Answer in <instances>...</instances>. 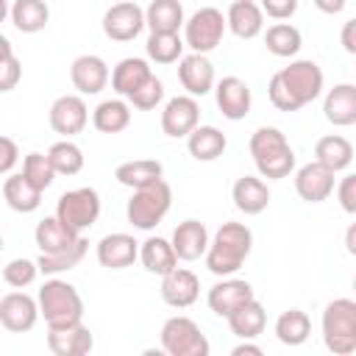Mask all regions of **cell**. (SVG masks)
I'll use <instances>...</instances> for the list:
<instances>
[{
	"label": "cell",
	"instance_id": "cell-54",
	"mask_svg": "<svg viewBox=\"0 0 356 356\" xmlns=\"http://www.w3.org/2000/svg\"><path fill=\"white\" fill-rule=\"evenodd\" d=\"M353 292H356V278H353Z\"/></svg>",
	"mask_w": 356,
	"mask_h": 356
},
{
	"label": "cell",
	"instance_id": "cell-3",
	"mask_svg": "<svg viewBox=\"0 0 356 356\" xmlns=\"http://www.w3.org/2000/svg\"><path fill=\"white\" fill-rule=\"evenodd\" d=\"M39 312L47 323V328H61V325H72L83 320V300L78 295V289L56 275H50L42 286H39Z\"/></svg>",
	"mask_w": 356,
	"mask_h": 356
},
{
	"label": "cell",
	"instance_id": "cell-4",
	"mask_svg": "<svg viewBox=\"0 0 356 356\" xmlns=\"http://www.w3.org/2000/svg\"><path fill=\"white\" fill-rule=\"evenodd\" d=\"M323 342L334 356L356 350V300L337 298L323 309Z\"/></svg>",
	"mask_w": 356,
	"mask_h": 356
},
{
	"label": "cell",
	"instance_id": "cell-31",
	"mask_svg": "<svg viewBox=\"0 0 356 356\" xmlns=\"http://www.w3.org/2000/svg\"><path fill=\"white\" fill-rule=\"evenodd\" d=\"M8 19L19 33H39L50 22V8L44 0H14Z\"/></svg>",
	"mask_w": 356,
	"mask_h": 356
},
{
	"label": "cell",
	"instance_id": "cell-37",
	"mask_svg": "<svg viewBox=\"0 0 356 356\" xmlns=\"http://www.w3.org/2000/svg\"><path fill=\"white\" fill-rule=\"evenodd\" d=\"M309 334H312V320H309L306 312L286 309V312L278 314V320H275V337H278L281 345H289V348L303 345L309 339Z\"/></svg>",
	"mask_w": 356,
	"mask_h": 356
},
{
	"label": "cell",
	"instance_id": "cell-18",
	"mask_svg": "<svg viewBox=\"0 0 356 356\" xmlns=\"http://www.w3.org/2000/svg\"><path fill=\"white\" fill-rule=\"evenodd\" d=\"M178 81L186 89V95L192 97H203L209 95L217 83H214V67L206 58V53H189L178 61Z\"/></svg>",
	"mask_w": 356,
	"mask_h": 356
},
{
	"label": "cell",
	"instance_id": "cell-29",
	"mask_svg": "<svg viewBox=\"0 0 356 356\" xmlns=\"http://www.w3.org/2000/svg\"><path fill=\"white\" fill-rule=\"evenodd\" d=\"M186 147H189V156L192 159H197V161H214V159H220L225 153L228 139L214 125H197L186 136Z\"/></svg>",
	"mask_w": 356,
	"mask_h": 356
},
{
	"label": "cell",
	"instance_id": "cell-43",
	"mask_svg": "<svg viewBox=\"0 0 356 356\" xmlns=\"http://www.w3.org/2000/svg\"><path fill=\"white\" fill-rule=\"evenodd\" d=\"M39 261H31V259H11L6 267H3V281L14 289H25L36 281L39 275Z\"/></svg>",
	"mask_w": 356,
	"mask_h": 356
},
{
	"label": "cell",
	"instance_id": "cell-26",
	"mask_svg": "<svg viewBox=\"0 0 356 356\" xmlns=\"http://www.w3.org/2000/svg\"><path fill=\"white\" fill-rule=\"evenodd\" d=\"M139 261L147 273L153 275H167L170 270L178 267V253L172 248V242H167L164 236H147L139 245Z\"/></svg>",
	"mask_w": 356,
	"mask_h": 356
},
{
	"label": "cell",
	"instance_id": "cell-25",
	"mask_svg": "<svg viewBox=\"0 0 356 356\" xmlns=\"http://www.w3.org/2000/svg\"><path fill=\"white\" fill-rule=\"evenodd\" d=\"M231 197H234V206L242 211V214H261L270 203V189L261 178L256 175H242L234 181V189H231Z\"/></svg>",
	"mask_w": 356,
	"mask_h": 356
},
{
	"label": "cell",
	"instance_id": "cell-53",
	"mask_svg": "<svg viewBox=\"0 0 356 356\" xmlns=\"http://www.w3.org/2000/svg\"><path fill=\"white\" fill-rule=\"evenodd\" d=\"M345 248H348L350 256H356V222H350L348 231H345Z\"/></svg>",
	"mask_w": 356,
	"mask_h": 356
},
{
	"label": "cell",
	"instance_id": "cell-1",
	"mask_svg": "<svg viewBox=\"0 0 356 356\" xmlns=\"http://www.w3.org/2000/svg\"><path fill=\"white\" fill-rule=\"evenodd\" d=\"M250 248H253V234L245 222H222L206 250V267L214 275L228 278L250 256Z\"/></svg>",
	"mask_w": 356,
	"mask_h": 356
},
{
	"label": "cell",
	"instance_id": "cell-8",
	"mask_svg": "<svg viewBox=\"0 0 356 356\" xmlns=\"http://www.w3.org/2000/svg\"><path fill=\"white\" fill-rule=\"evenodd\" d=\"M56 217L61 222H67L72 231L83 234L86 228H92L100 217V195L92 186H78L70 189L58 197L56 203Z\"/></svg>",
	"mask_w": 356,
	"mask_h": 356
},
{
	"label": "cell",
	"instance_id": "cell-5",
	"mask_svg": "<svg viewBox=\"0 0 356 356\" xmlns=\"http://www.w3.org/2000/svg\"><path fill=\"white\" fill-rule=\"evenodd\" d=\"M172 206V189L164 178L142 186V189H134L128 206H125V214H128V222L139 231H153L170 211Z\"/></svg>",
	"mask_w": 356,
	"mask_h": 356
},
{
	"label": "cell",
	"instance_id": "cell-14",
	"mask_svg": "<svg viewBox=\"0 0 356 356\" xmlns=\"http://www.w3.org/2000/svg\"><path fill=\"white\" fill-rule=\"evenodd\" d=\"M295 192L306 203H323V200H328L331 192H334V170H328L317 159L309 161V164H303L295 172Z\"/></svg>",
	"mask_w": 356,
	"mask_h": 356
},
{
	"label": "cell",
	"instance_id": "cell-41",
	"mask_svg": "<svg viewBox=\"0 0 356 356\" xmlns=\"http://www.w3.org/2000/svg\"><path fill=\"white\" fill-rule=\"evenodd\" d=\"M47 156H50L58 175H78L83 170V150L70 139H61V142L50 145Z\"/></svg>",
	"mask_w": 356,
	"mask_h": 356
},
{
	"label": "cell",
	"instance_id": "cell-44",
	"mask_svg": "<svg viewBox=\"0 0 356 356\" xmlns=\"http://www.w3.org/2000/svg\"><path fill=\"white\" fill-rule=\"evenodd\" d=\"M0 92H11L17 86V81L22 78V67H19V58L14 56L11 50V42L3 36L0 39Z\"/></svg>",
	"mask_w": 356,
	"mask_h": 356
},
{
	"label": "cell",
	"instance_id": "cell-22",
	"mask_svg": "<svg viewBox=\"0 0 356 356\" xmlns=\"http://www.w3.org/2000/svg\"><path fill=\"white\" fill-rule=\"evenodd\" d=\"M170 242H172V248H175V253H178L181 261H195V259L206 256V250L211 245L209 242V231H206V225L200 220H184V222H178Z\"/></svg>",
	"mask_w": 356,
	"mask_h": 356
},
{
	"label": "cell",
	"instance_id": "cell-9",
	"mask_svg": "<svg viewBox=\"0 0 356 356\" xmlns=\"http://www.w3.org/2000/svg\"><path fill=\"white\" fill-rule=\"evenodd\" d=\"M278 78L284 81V86L289 89V95L295 97V103L303 108L306 103H312V100H317L320 97V92H323V70L314 64V61H309V58H298V61H292L289 67H284V70H278Z\"/></svg>",
	"mask_w": 356,
	"mask_h": 356
},
{
	"label": "cell",
	"instance_id": "cell-17",
	"mask_svg": "<svg viewBox=\"0 0 356 356\" xmlns=\"http://www.w3.org/2000/svg\"><path fill=\"white\" fill-rule=\"evenodd\" d=\"M214 97H217V108L222 111V117L234 120V122L245 120L248 111H250V103H253L250 86L242 78H236V75H225L222 81H217Z\"/></svg>",
	"mask_w": 356,
	"mask_h": 356
},
{
	"label": "cell",
	"instance_id": "cell-23",
	"mask_svg": "<svg viewBox=\"0 0 356 356\" xmlns=\"http://www.w3.org/2000/svg\"><path fill=\"white\" fill-rule=\"evenodd\" d=\"M323 114L331 125H356V83H337L323 100Z\"/></svg>",
	"mask_w": 356,
	"mask_h": 356
},
{
	"label": "cell",
	"instance_id": "cell-47",
	"mask_svg": "<svg viewBox=\"0 0 356 356\" xmlns=\"http://www.w3.org/2000/svg\"><path fill=\"white\" fill-rule=\"evenodd\" d=\"M337 200H339V206H342L345 214H353V217H356V172H350V175H345V178L339 181V186H337Z\"/></svg>",
	"mask_w": 356,
	"mask_h": 356
},
{
	"label": "cell",
	"instance_id": "cell-40",
	"mask_svg": "<svg viewBox=\"0 0 356 356\" xmlns=\"http://www.w3.org/2000/svg\"><path fill=\"white\" fill-rule=\"evenodd\" d=\"M184 47H186V42L178 33H150L147 44H145L147 58L156 61V64H175V61H181L184 58L181 56Z\"/></svg>",
	"mask_w": 356,
	"mask_h": 356
},
{
	"label": "cell",
	"instance_id": "cell-20",
	"mask_svg": "<svg viewBox=\"0 0 356 356\" xmlns=\"http://www.w3.org/2000/svg\"><path fill=\"white\" fill-rule=\"evenodd\" d=\"M92 345L95 339H92V331L83 325V320L61 328H47V348L56 356H86Z\"/></svg>",
	"mask_w": 356,
	"mask_h": 356
},
{
	"label": "cell",
	"instance_id": "cell-16",
	"mask_svg": "<svg viewBox=\"0 0 356 356\" xmlns=\"http://www.w3.org/2000/svg\"><path fill=\"white\" fill-rule=\"evenodd\" d=\"M108 78H111L108 64L100 56H95V53L78 56L72 61V67H70V81H72V86L81 95H100L106 89Z\"/></svg>",
	"mask_w": 356,
	"mask_h": 356
},
{
	"label": "cell",
	"instance_id": "cell-28",
	"mask_svg": "<svg viewBox=\"0 0 356 356\" xmlns=\"http://www.w3.org/2000/svg\"><path fill=\"white\" fill-rule=\"evenodd\" d=\"M150 75H153V70H150V64H147L145 58L128 56V58H122V61L114 67V72H111V89H114L120 97H131Z\"/></svg>",
	"mask_w": 356,
	"mask_h": 356
},
{
	"label": "cell",
	"instance_id": "cell-7",
	"mask_svg": "<svg viewBox=\"0 0 356 356\" xmlns=\"http://www.w3.org/2000/svg\"><path fill=\"white\" fill-rule=\"evenodd\" d=\"M225 28L228 19L222 17V11L214 6H203L184 22V42L186 47H192V53H211L222 42Z\"/></svg>",
	"mask_w": 356,
	"mask_h": 356
},
{
	"label": "cell",
	"instance_id": "cell-30",
	"mask_svg": "<svg viewBox=\"0 0 356 356\" xmlns=\"http://www.w3.org/2000/svg\"><path fill=\"white\" fill-rule=\"evenodd\" d=\"M33 239H36V248H39L42 253H53V250H61V248H70L72 242H78L81 234L72 231L67 222H61V220L53 214V217H44V220L36 222Z\"/></svg>",
	"mask_w": 356,
	"mask_h": 356
},
{
	"label": "cell",
	"instance_id": "cell-24",
	"mask_svg": "<svg viewBox=\"0 0 356 356\" xmlns=\"http://www.w3.org/2000/svg\"><path fill=\"white\" fill-rule=\"evenodd\" d=\"M225 19H228V31L239 39H253L264 28V11L253 0H234L228 6Z\"/></svg>",
	"mask_w": 356,
	"mask_h": 356
},
{
	"label": "cell",
	"instance_id": "cell-35",
	"mask_svg": "<svg viewBox=\"0 0 356 356\" xmlns=\"http://www.w3.org/2000/svg\"><path fill=\"white\" fill-rule=\"evenodd\" d=\"M314 159L320 164H325L328 170L339 172V170H345L353 161V145L345 136H339V134L320 136L317 145H314Z\"/></svg>",
	"mask_w": 356,
	"mask_h": 356
},
{
	"label": "cell",
	"instance_id": "cell-49",
	"mask_svg": "<svg viewBox=\"0 0 356 356\" xmlns=\"http://www.w3.org/2000/svg\"><path fill=\"white\" fill-rule=\"evenodd\" d=\"M0 147H3V153H0V172L3 175H11V170H14L17 159H19L17 142L11 136H0Z\"/></svg>",
	"mask_w": 356,
	"mask_h": 356
},
{
	"label": "cell",
	"instance_id": "cell-42",
	"mask_svg": "<svg viewBox=\"0 0 356 356\" xmlns=\"http://www.w3.org/2000/svg\"><path fill=\"white\" fill-rule=\"evenodd\" d=\"M22 175L33 184V186H39L42 192L56 181V167H53V161H50V156L47 153H28L25 159H22Z\"/></svg>",
	"mask_w": 356,
	"mask_h": 356
},
{
	"label": "cell",
	"instance_id": "cell-34",
	"mask_svg": "<svg viewBox=\"0 0 356 356\" xmlns=\"http://www.w3.org/2000/svg\"><path fill=\"white\" fill-rule=\"evenodd\" d=\"M92 125L100 134H120V131H125L131 125V106L125 100H120V97L103 100L92 111Z\"/></svg>",
	"mask_w": 356,
	"mask_h": 356
},
{
	"label": "cell",
	"instance_id": "cell-50",
	"mask_svg": "<svg viewBox=\"0 0 356 356\" xmlns=\"http://www.w3.org/2000/svg\"><path fill=\"white\" fill-rule=\"evenodd\" d=\"M339 42H342L345 53L356 56V17H353V19H348V22L342 25V31H339Z\"/></svg>",
	"mask_w": 356,
	"mask_h": 356
},
{
	"label": "cell",
	"instance_id": "cell-38",
	"mask_svg": "<svg viewBox=\"0 0 356 356\" xmlns=\"http://www.w3.org/2000/svg\"><path fill=\"white\" fill-rule=\"evenodd\" d=\"M264 44H267V50H270L273 56H278V58H292V56L300 50L303 36H300V31H298L295 25H289V22H275V25L267 28Z\"/></svg>",
	"mask_w": 356,
	"mask_h": 356
},
{
	"label": "cell",
	"instance_id": "cell-10",
	"mask_svg": "<svg viewBox=\"0 0 356 356\" xmlns=\"http://www.w3.org/2000/svg\"><path fill=\"white\" fill-rule=\"evenodd\" d=\"M47 122L56 134H61L64 139L81 134L89 122V108L83 103L81 95H61L53 100L50 111H47Z\"/></svg>",
	"mask_w": 356,
	"mask_h": 356
},
{
	"label": "cell",
	"instance_id": "cell-21",
	"mask_svg": "<svg viewBox=\"0 0 356 356\" xmlns=\"http://www.w3.org/2000/svg\"><path fill=\"white\" fill-rule=\"evenodd\" d=\"M139 259V242L131 234H106L97 242V261L108 270H125Z\"/></svg>",
	"mask_w": 356,
	"mask_h": 356
},
{
	"label": "cell",
	"instance_id": "cell-46",
	"mask_svg": "<svg viewBox=\"0 0 356 356\" xmlns=\"http://www.w3.org/2000/svg\"><path fill=\"white\" fill-rule=\"evenodd\" d=\"M267 95H270V103L278 108V111H298L300 106L295 103V97L289 95V89L284 86V81L278 78V72L270 78V86H267Z\"/></svg>",
	"mask_w": 356,
	"mask_h": 356
},
{
	"label": "cell",
	"instance_id": "cell-39",
	"mask_svg": "<svg viewBox=\"0 0 356 356\" xmlns=\"http://www.w3.org/2000/svg\"><path fill=\"white\" fill-rule=\"evenodd\" d=\"M86 239L81 236L78 242H72L70 248H61V250H53V253H39V270L44 275H58L64 270H72L83 256H86Z\"/></svg>",
	"mask_w": 356,
	"mask_h": 356
},
{
	"label": "cell",
	"instance_id": "cell-33",
	"mask_svg": "<svg viewBox=\"0 0 356 356\" xmlns=\"http://www.w3.org/2000/svg\"><path fill=\"white\" fill-rule=\"evenodd\" d=\"M161 175H164V167H161V161H156V159L122 161V164L114 170V178H117L122 186H131V189H142V186L159 181Z\"/></svg>",
	"mask_w": 356,
	"mask_h": 356
},
{
	"label": "cell",
	"instance_id": "cell-12",
	"mask_svg": "<svg viewBox=\"0 0 356 356\" xmlns=\"http://www.w3.org/2000/svg\"><path fill=\"white\" fill-rule=\"evenodd\" d=\"M200 125V106L192 95H178L170 97L164 111H161V131L172 139L189 136Z\"/></svg>",
	"mask_w": 356,
	"mask_h": 356
},
{
	"label": "cell",
	"instance_id": "cell-48",
	"mask_svg": "<svg viewBox=\"0 0 356 356\" xmlns=\"http://www.w3.org/2000/svg\"><path fill=\"white\" fill-rule=\"evenodd\" d=\"M261 11L273 19H289L298 11V0H261Z\"/></svg>",
	"mask_w": 356,
	"mask_h": 356
},
{
	"label": "cell",
	"instance_id": "cell-15",
	"mask_svg": "<svg viewBox=\"0 0 356 356\" xmlns=\"http://www.w3.org/2000/svg\"><path fill=\"white\" fill-rule=\"evenodd\" d=\"M256 295H253V286L248 284V281H242V278H222V281H217L211 289H209V295H206V303H209V309L217 314V317H231L239 306H245L248 300H253Z\"/></svg>",
	"mask_w": 356,
	"mask_h": 356
},
{
	"label": "cell",
	"instance_id": "cell-52",
	"mask_svg": "<svg viewBox=\"0 0 356 356\" xmlns=\"http://www.w3.org/2000/svg\"><path fill=\"white\" fill-rule=\"evenodd\" d=\"M231 353H234V356H261L264 350H261L259 345H250V342L245 339V342H242V345H236Z\"/></svg>",
	"mask_w": 356,
	"mask_h": 356
},
{
	"label": "cell",
	"instance_id": "cell-19",
	"mask_svg": "<svg viewBox=\"0 0 356 356\" xmlns=\"http://www.w3.org/2000/svg\"><path fill=\"white\" fill-rule=\"evenodd\" d=\"M200 298V281L192 270L175 267L161 275V300L172 309H186Z\"/></svg>",
	"mask_w": 356,
	"mask_h": 356
},
{
	"label": "cell",
	"instance_id": "cell-2",
	"mask_svg": "<svg viewBox=\"0 0 356 356\" xmlns=\"http://www.w3.org/2000/svg\"><path fill=\"white\" fill-rule=\"evenodd\" d=\"M250 156L261 178H286L295 170V150L289 147L286 136L273 128L261 125L250 134Z\"/></svg>",
	"mask_w": 356,
	"mask_h": 356
},
{
	"label": "cell",
	"instance_id": "cell-13",
	"mask_svg": "<svg viewBox=\"0 0 356 356\" xmlns=\"http://www.w3.org/2000/svg\"><path fill=\"white\" fill-rule=\"evenodd\" d=\"M39 300L28 292H8L0 298V323L11 334H25L39 320Z\"/></svg>",
	"mask_w": 356,
	"mask_h": 356
},
{
	"label": "cell",
	"instance_id": "cell-11",
	"mask_svg": "<svg viewBox=\"0 0 356 356\" xmlns=\"http://www.w3.org/2000/svg\"><path fill=\"white\" fill-rule=\"evenodd\" d=\"M147 25L145 19V8H139L136 3H114L106 14H103V33L114 42H131L142 33V28Z\"/></svg>",
	"mask_w": 356,
	"mask_h": 356
},
{
	"label": "cell",
	"instance_id": "cell-45",
	"mask_svg": "<svg viewBox=\"0 0 356 356\" xmlns=\"http://www.w3.org/2000/svg\"><path fill=\"white\" fill-rule=\"evenodd\" d=\"M128 100H131L134 108H139V111H150V108H156V106L164 100V83H161L156 75H150V78H147V81H145Z\"/></svg>",
	"mask_w": 356,
	"mask_h": 356
},
{
	"label": "cell",
	"instance_id": "cell-36",
	"mask_svg": "<svg viewBox=\"0 0 356 356\" xmlns=\"http://www.w3.org/2000/svg\"><path fill=\"white\" fill-rule=\"evenodd\" d=\"M228 325H231V331H234L239 339H256V337L264 331V325H267V312H264V306L253 298V300H248L245 306H239V309L228 317Z\"/></svg>",
	"mask_w": 356,
	"mask_h": 356
},
{
	"label": "cell",
	"instance_id": "cell-32",
	"mask_svg": "<svg viewBox=\"0 0 356 356\" xmlns=\"http://www.w3.org/2000/svg\"><path fill=\"white\" fill-rule=\"evenodd\" d=\"M145 19L150 33H178L184 19V6L178 0H150L145 8Z\"/></svg>",
	"mask_w": 356,
	"mask_h": 356
},
{
	"label": "cell",
	"instance_id": "cell-51",
	"mask_svg": "<svg viewBox=\"0 0 356 356\" xmlns=\"http://www.w3.org/2000/svg\"><path fill=\"white\" fill-rule=\"evenodd\" d=\"M323 14H339L342 8H345V3L348 0H312Z\"/></svg>",
	"mask_w": 356,
	"mask_h": 356
},
{
	"label": "cell",
	"instance_id": "cell-27",
	"mask_svg": "<svg viewBox=\"0 0 356 356\" xmlns=\"http://www.w3.org/2000/svg\"><path fill=\"white\" fill-rule=\"evenodd\" d=\"M3 197L8 203V209L19 211V214H31L42 206V189L33 186L22 172L17 175H6L3 181Z\"/></svg>",
	"mask_w": 356,
	"mask_h": 356
},
{
	"label": "cell",
	"instance_id": "cell-6",
	"mask_svg": "<svg viewBox=\"0 0 356 356\" xmlns=\"http://www.w3.org/2000/svg\"><path fill=\"white\" fill-rule=\"evenodd\" d=\"M161 350L170 356H209V339L192 317L175 314L161 325Z\"/></svg>",
	"mask_w": 356,
	"mask_h": 356
}]
</instances>
